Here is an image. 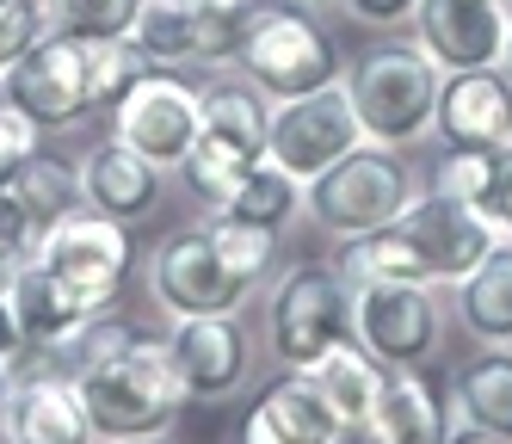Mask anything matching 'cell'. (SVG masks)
Returning <instances> with one entry per match:
<instances>
[{
    "label": "cell",
    "instance_id": "cell-33",
    "mask_svg": "<svg viewBox=\"0 0 512 444\" xmlns=\"http://www.w3.org/2000/svg\"><path fill=\"white\" fill-rule=\"evenodd\" d=\"M44 0H0V74H13L31 50L44 44Z\"/></svg>",
    "mask_w": 512,
    "mask_h": 444
},
{
    "label": "cell",
    "instance_id": "cell-34",
    "mask_svg": "<svg viewBox=\"0 0 512 444\" xmlns=\"http://www.w3.org/2000/svg\"><path fill=\"white\" fill-rule=\"evenodd\" d=\"M38 148H44V130L31 124L7 93H0V185H13V173L38 155Z\"/></svg>",
    "mask_w": 512,
    "mask_h": 444
},
{
    "label": "cell",
    "instance_id": "cell-16",
    "mask_svg": "<svg viewBox=\"0 0 512 444\" xmlns=\"http://www.w3.org/2000/svg\"><path fill=\"white\" fill-rule=\"evenodd\" d=\"M432 136L445 148H512V74L500 68H463L438 81Z\"/></svg>",
    "mask_w": 512,
    "mask_h": 444
},
{
    "label": "cell",
    "instance_id": "cell-36",
    "mask_svg": "<svg viewBox=\"0 0 512 444\" xmlns=\"http://www.w3.org/2000/svg\"><path fill=\"white\" fill-rule=\"evenodd\" d=\"M7 284H0V370H19L31 346H25V327H19V309H13V290Z\"/></svg>",
    "mask_w": 512,
    "mask_h": 444
},
{
    "label": "cell",
    "instance_id": "cell-20",
    "mask_svg": "<svg viewBox=\"0 0 512 444\" xmlns=\"http://www.w3.org/2000/svg\"><path fill=\"white\" fill-rule=\"evenodd\" d=\"M161 198H167V173L136 155V148H124L118 136H105L93 155L81 161V204L124 222V229H142V222L161 216Z\"/></svg>",
    "mask_w": 512,
    "mask_h": 444
},
{
    "label": "cell",
    "instance_id": "cell-37",
    "mask_svg": "<svg viewBox=\"0 0 512 444\" xmlns=\"http://www.w3.org/2000/svg\"><path fill=\"white\" fill-rule=\"evenodd\" d=\"M198 7H229V13H253L260 0H198Z\"/></svg>",
    "mask_w": 512,
    "mask_h": 444
},
{
    "label": "cell",
    "instance_id": "cell-27",
    "mask_svg": "<svg viewBox=\"0 0 512 444\" xmlns=\"http://www.w3.org/2000/svg\"><path fill=\"white\" fill-rule=\"evenodd\" d=\"M266 111L272 99H260L241 74L229 81H204V136L216 142H235V148H253V155H266Z\"/></svg>",
    "mask_w": 512,
    "mask_h": 444
},
{
    "label": "cell",
    "instance_id": "cell-14",
    "mask_svg": "<svg viewBox=\"0 0 512 444\" xmlns=\"http://www.w3.org/2000/svg\"><path fill=\"white\" fill-rule=\"evenodd\" d=\"M0 444H99L75 364H19L0 401Z\"/></svg>",
    "mask_w": 512,
    "mask_h": 444
},
{
    "label": "cell",
    "instance_id": "cell-4",
    "mask_svg": "<svg viewBox=\"0 0 512 444\" xmlns=\"http://www.w3.org/2000/svg\"><path fill=\"white\" fill-rule=\"evenodd\" d=\"M235 74L260 99H297V93L346 81V50H340V37L321 25V13L260 0V7L247 13Z\"/></svg>",
    "mask_w": 512,
    "mask_h": 444
},
{
    "label": "cell",
    "instance_id": "cell-21",
    "mask_svg": "<svg viewBox=\"0 0 512 444\" xmlns=\"http://www.w3.org/2000/svg\"><path fill=\"white\" fill-rule=\"evenodd\" d=\"M7 290H13V309H19V327H25V346H31V352H44V358H75L81 333L99 321V315L81 309L50 272L31 266V259H19V272H13Z\"/></svg>",
    "mask_w": 512,
    "mask_h": 444
},
{
    "label": "cell",
    "instance_id": "cell-19",
    "mask_svg": "<svg viewBox=\"0 0 512 444\" xmlns=\"http://www.w3.org/2000/svg\"><path fill=\"white\" fill-rule=\"evenodd\" d=\"M235 444H358V438L334 420V407L315 395L303 370H284L278 383H266L247 401Z\"/></svg>",
    "mask_w": 512,
    "mask_h": 444
},
{
    "label": "cell",
    "instance_id": "cell-39",
    "mask_svg": "<svg viewBox=\"0 0 512 444\" xmlns=\"http://www.w3.org/2000/svg\"><path fill=\"white\" fill-rule=\"evenodd\" d=\"M13 272H19V259H13V253H7V247H0V284H7V278H13Z\"/></svg>",
    "mask_w": 512,
    "mask_h": 444
},
{
    "label": "cell",
    "instance_id": "cell-10",
    "mask_svg": "<svg viewBox=\"0 0 512 444\" xmlns=\"http://www.w3.org/2000/svg\"><path fill=\"white\" fill-rule=\"evenodd\" d=\"M358 346L383 370H420L445 352L438 284H358Z\"/></svg>",
    "mask_w": 512,
    "mask_h": 444
},
{
    "label": "cell",
    "instance_id": "cell-1",
    "mask_svg": "<svg viewBox=\"0 0 512 444\" xmlns=\"http://www.w3.org/2000/svg\"><path fill=\"white\" fill-rule=\"evenodd\" d=\"M75 383H81L99 444L167 438L179 407H186V383H179V370L167 358V333H142L136 321H118V315H99L81 333Z\"/></svg>",
    "mask_w": 512,
    "mask_h": 444
},
{
    "label": "cell",
    "instance_id": "cell-22",
    "mask_svg": "<svg viewBox=\"0 0 512 444\" xmlns=\"http://www.w3.org/2000/svg\"><path fill=\"white\" fill-rule=\"evenodd\" d=\"M426 192L451 198V204L475 210L488 229H500L506 222V192H512V148H445V155L432 161Z\"/></svg>",
    "mask_w": 512,
    "mask_h": 444
},
{
    "label": "cell",
    "instance_id": "cell-43",
    "mask_svg": "<svg viewBox=\"0 0 512 444\" xmlns=\"http://www.w3.org/2000/svg\"><path fill=\"white\" fill-rule=\"evenodd\" d=\"M142 444H167V438H142Z\"/></svg>",
    "mask_w": 512,
    "mask_h": 444
},
{
    "label": "cell",
    "instance_id": "cell-23",
    "mask_svg": "<svg viewBox=\"0 0 512 444\" xmlns=\"http://www.w3.org/2000/svg\"><path fill=\"white\" fill-rule=\"evenodd\" d=\"M303 377L315 383V395H321L327 407H334V420L358 438L364 420H371V407H377V395H383V377H389V370L364 352L358 340H340L334 352H321Z\"/></svg>",
    "mask_w": 512,
    "mask_h": 444
},
{
    "label": "cell",
    "instance_id": "cell-41",
    "mask_svg": "<svg viewBox=\"0 0 512 444\" xmlns=\"http://www.w3.org/2000/svg\"><path fill=\"white\" fill-rule=\"evenodd\" d=\"M7 383H13V370H0V401H7Z\"/></svg>",
    "mask_w": 512,
    "mask_h": 444
},
{
    "label": "cell",
    "instance_id": "cell-13",
    "mask_svg": "<svg viewBox=\"0 0 512 444\" xmlns=\"http://www.w3.org/2000/svg\"><path fill=\"white\" fill-rule=\"evenodd\" d=\"M167 358L186 383V401L216 407L253 383L260 340L241 327V315H192V321H167Z\"/></svg>",
    "mask_w": 512,
    "mask_h": 444
},
{
    "label": "cell",
    "instance_id": "cell-11",
    "mask_svg": "<svg viewBox=\"0 0 512 444\" xmlns=\"http://www.w3.org/2000/svg\"><path fill=\"white\" fill-rule=\"evenodd\" d=\"M7 93L44 136L50 130H81L87 118H99L93 105V74H87V44L68 31H44V44L31 50L13 74H0Z\"/></svg>",
    "mask_w": 512,
    "mask_h": 444
},
{
    "label": "cell",
    "instance_id": "cell-26",
    "mask_svg": "<svg viewBox=\"0 0 512 444\" xmlns=\"http://www.w3.org/2000/svg\"><path fill=\"white\" fill-rule=\"evenodd\" d=\"M223 210L241 216V222H260V229L290 235V229L309 216V185H303L297 173H284L272 155H260V161L247 167V179L235 185V198H229Z\"/></svg>",
    "mask_w": 512,
    "mask_h": 444
},
{
    "label": "cell",
    "instance_id": "cell-9",
    "mask_svg": "<svg viewBox=\"0 0 512 444\" xmlns=\"http://www.w3.org/2000/svg\"><path fill=\"white\" fill-rule=\"evenodd\" d=\"M358 142H364V130H358L346 81L297 93V99H272V111H266V155L284 173H297L303 185L315 173H327L340 155H352Z\"/></svg>",
    "mask_w": 512,
    "mask_h": 444
},
{
    "label": "cell",
    "instance_id": "cell-38",
    "mask_svg": "<svg viewBox=\"0 0 512 444\" xmlns=\"http://www.w3.org/2000/svg\"><path fill=\"white\" fill-rule=\"evenodd\" d=\"M278 7H303V13H327L334 0H278Z\"/></svg>",
    "mask_w": 512,
    "mask_h": 444
},
{
    "label": "cell",
    "instance_id": "cell-32",
    "mask_svg": "<svg viewBox=\"0 0 512 444\" xmlns=\"http://www.w3.org/2000/svg\"><path fill=\"white\" fill-rule=\"evenodd\" d=\"M142 13V0H44L50 31H68L81 44H99V37H130Z\"/></svg>",
    "mask_w": 512,
    "mask_h": 444
},
{
    "label": "cell",
    "instance_id": "cell-24",
    "mask_svg": "<svg viewBox=\"0 0 512 444\" xmlns=\"http://www.w3.org/2000/svg\"><path fill=\"white\" fill-rule=\"evenodd\" d=\"M457 290V327L475 346H512V241H494L488 259Z\"/></svg>",
    "mask_w": 512,
    "mask_h": 444
},
{
    "label": "cell",
    "instance_id": "cell-6",
    "mask_svg": "<svg viewBox=\"0 0 512 444\" xmlns=\"http://www.w3.org/2000/svg\"><path fill=\"white\" fill-rule=\"evenodd\" d=\"M31 266L50 272L81 309L112 315L118 296H124V284H130V272H136V241H130L124 222H112V216L75 204L62 222H50V229L38 235V247H31Z\"/></svg>",
    "mask_w": 512,
    "mask_h": 444
},
{
    "label": "cell",
    "instance_id": "cell-2",
    "mask_svg": "<svg viewBox=\"0 0 512 444\" xmlns=\"http://www.w3.org/2000/svg\"><path fill=\"white\" fill-rule=\"evenodd\" d=\"M260 296V352L278 370H309L340 340H358V284L334 259H290Z\"/></svg>",
    "mask_w": 512,
    "mask_h": 444
},
{
    "label": "cell",
    "instance_id": "cell-15",
    "mask_svg": "<svg viewBox=\"0 0 512 444\" xmlns=\"http://www.w3.org/2000/svg\"><path fill=\"white\" fill-rule=\"evenodd\" d=\"M506 31H512V0H420L414 13V44L445 74L500 68Z\"/></svg>",
    "mask_w": 512,
    "mask_h": 444
},
{
    "label": "cell",
    "instance_id": "cell-8",
    "mask_svg": "<svg viewBox=\"0 0 512 444\" xmlns=\"http://www.w3.org/2000/svg\"><path fill=\"white\" fill-rule=\"evenodd\" d=\"M112 136L136 155H149L161 173H179V161L192 155V142L204 130V81H192L186 68H149L142 81L112 105Z\"/></svg>",
    "mask_w": 512,
    "mask_h": 444
},
{
    "label": "cell",
    "instance_id": "cell-5",
    "mask_svg": "<svg viewBox=\"0 0 512 444\" xmlns=\"http://www.w3.org/2000/svg\"><path fill=\"white\" fill-rule=\"evenodd\" d=\"M414 198H420V167L401 148L358 142L352 155H340L327 173L309 179V222L327 241H352L408 216Z\"/></svg>",
    "mask_w": 512,
    "mask_h": 444
},
{
    "label": "cell",
    "instance_id": "cell-3",
    "mask_svg": "<svg viewBox=\"0 0 512 444\" xmlns=\"http://www.w3.org/2000/svg\"><path fill=\"white\" fill-rule=\"evenodd\" d=\"M438 68L414 37H383L377 50H364L352 68H346V93H352V111H358V130L364 142L377 148H420L432 136V111H438Z\"/></svg>",
    "mask_w": 512,
    "mask_h": 444
},
{
    "label": "cell",
    "instance_id": "cell-28",
    "mask_svg": "<svg viewBox=\"0 0 512 444\" xmlns=\"http://www.w3.org/2000/svg\"><path fill=\"white\" fill-rule=\"evenodd\" d=\"M260 161L253 148H235V142H216V136H204L198 130V142H192V155L179 161V179H186V198L210 216V210H223L229 198H235V185L247 179V167Z\"/></svg>",
    "mask_w": 512,
    "mask_h": 444
},
{
    "label": "cell",
    "instance_id": "cell-17",
    "mask_svg": "<svg viewBox=\"0 0 512 444\" xmlns=\"http://www.w3.org/2000/svg\"><path fill=\"white\" fill-rule=\"evenodd\" d=\"M457 432V401H451V377L438 383L432 370H389L383 395L364 420L358 444H451Z\"/></svg>",
    "mask_w": 512,
    "mask_h": 444
},
{
    "label": "cell",
    "instance_id": "cell-35",
    "mask_svg": "<svg viewBox=\"0 0 512 444\" xmlns=\"http://www.w3.org/2000/svg\"><path fill=\"white\" fill-rule=\"evenodd\" d=\"M334 7H340L352 25H364V31H383V37H395V31H414L420 0H334Z\"/></svg>",
    "mask_w": 512,
    "mask_h": 444
},
{
    "label": "cell",
    "instance_id": "cell-31",
    "mask_svg": "<svg viewBox=\"0 0 512 444\" xmlns=\"http://www.w3.org/2000/svg\"><path fill=\"white\" fill-rule=\"evenodd\" d=\"M155 62L142 56L130 37H99V44H87V74H93V105H99V118H112V105L149 74Z\"/></svg>",
    "mask_w": 512,
    "mask_h": 444
},
{
    "label": "cell",
    "instance_id": "cell-18",
    "mask_svg": "<svg viewBox=\"0 0 512 444\" xmlns=\"http://www.w3.org/2000/svg\"><path fill=\"white\" fill-rule=\"evenodd\" d=\"M401 229L414 235V247H420V259H426V278H432L438 290L463 284V278L488 259V247L500 241V229H488L475 210L438 198V192H420V198L408 204V216H401Z\"/></svg>",
    "mask_w": 512,
    "mask_h": 444
},
{
    "label": "cell",
    "instance_id": "cell-29",
    "mask_svg": "<svg viewBox=\"0 0 512 444\" xmlns=\"http://www.w3.org/2000/svg\"><path fill=\"white\" fill-rule=\"evenodd\" d=\"M204 229H210L216 253L229 259V272H235L241 284L266 290V284L278 278V253H284V235H278V229L241 222V216H229V210H210V216H204Z\"/></svg>",
    "mask_w": 512,
    "mask_h": 444
},
{
    "label": "cell",
    "instance_id": "cell-40",
    "mask_svg": "<svg viewBox=\"0 0 512 444\" xmlns=\"http://www.w3.org/2000/svg\"><path fill=\"white\" fill-rule=\"evenodd\" d=\"M500 235L512 241V192H506V222H500Z\"/></svg>",
    "mask_w": 512,
    "mask_h": 444
},
{
    "label": "cell",
    "instance_id": "cell-30",
    "mask_svg": "<svg viewBox=\"0 0 512 444\" xmlns=\"http://www.w3.org/2000/svg\"><path fill=\"white\" fill-rule=\"evenodd\" d=\"M7 192L25 204V216L38 222V235H44L50 222H62L68 210L81 204V167H68V161H56V155H44V148H38V155L13 173Z\"/></svg>",
    "mask_w": 512,
    "mask_h": 444
},
{
    "label": "cell",
    "instance_id": "cell-25",
    "mask_svg": "<svg viewBox=\"0 0 512 444\" xmlns=\"http://www.w3.org/2000/svg\"><path fill=\"white\" fill-rule=\"evenodd\" d=\"M451 401H457V426L512 438V346H475L451 370Z\"/></svg>",
    "mask_w": 512,
    "mask_h": 444
},
{
    "label": "cell",
    "instance_id": "cell-42",
    "mask_svg": "<svg viewBox=\"0 0 512 444\" xmlns=\"http://www.w3.org/2000/svg\"><path fill=\"white\" fill-rule=\"evenodd\" d=\"M506 74H512V31H506Z\"/></svg>",
    "mask_w": 512,
    "mask_h": 444
},
{
    "label": "cell",
    "instance_id": "cell-7",
    "mask_svg": "<svg viewBox=\"0 0 512 444\" xmlns=\"http://www.w3.org/2000/svg\"><path fill=\"white\" fill-rule=\"evenodd\" d=\"M142 296L167 321H192V315H241L260 290L229 272V259L216 253L204 222H186L142 253Z\"/></svg>",
    "mask_w": 512,
    "mask_h": 444
},
{
    "label": "cell",
    "instance_id": "cell-12",
    "mask_svg": "<svg viewBox=\"0 0 512 444\" xmlns=\"http://www.w3.org/2000/svg\"><path fill=\"white\" fill-rule=\"evenodd\" d=\"M247 13L229 7H198V0H142V13L130 25V44L149 56L155 68H235Z\"/></svg>",
    "mask_w": 512,
    "mask_h": 444
}]
</instances>
